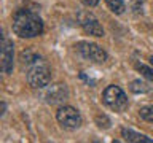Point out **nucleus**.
Here are the masks:
<instances>
[{"label": "nucleus", "instance_id": "nucleus-17", "mask_svg": "<svg viewBox=\"0 0 153 143\" xmlns=\"http://www.w3.org/2000/svg\"><path fill=\"white\" fill-rule=\"evenodd\" d=\"M5 108H7V105H5V102H2V116L5 114Z\"/></svg>", "mask_w": 153, "mask_h": 143}, {"label": "nucleus", "instance_id": "nucleus-5", "mask_svg": "<svg viewBox=\"0 0 153 143\" xmlns=\"http://www.w3.org/2000/svg\"><path fill=\"white\" fill-rule=\"evenodd\" d=\"M75 48H76V51L80 52L81 57H85L86 60L96 62V64H104L108 57L105 49H102L99 45L91 43V41H78L75 45Z\"/></svg>", "mask_w": 153, "mask_h": 143}, {"label": "nucleus", "instance_id": "nucleus-14", "mask_svg": "<svg viewBox=\"0 0 153 143\" xmlns=\"http://www.w3.org/2000/svg\"><path fill=\"white\" fill-rule=\"evenodd\" d=\"M37 59H40V56L33 54V52H30V51H24V52H21V62H22V64L30 65V64H33V62H35Z\"/></svg>", "mask_w": 153, "mask_h": 143}, {"label": "nucleus", "instance_id": "nucleus-8", "mask_svg": "<svg viewBox=\"0 0 153 143\" xmlns=\"http://www.w3.org/2000/svg\"><path fill=\"white\" fill-rule=\"evenodd\" d=\"M13 41L3 35L2 38V62H0V67H2L3 73L11 75L13 72V65H14V49H13Z\"/></svg>", "mask_w": 153, "mask_h": 143}, {"label": "nucleus", "instance_id": "nucleus-3", "mask_svg": "<svg viewBox=\"0 0 153 143\" xmlns=\"http://www.w3.org/2000/svg\"><path fill=\"white\" fill-rule=\"evenodd\" d=\"M102 102L105 103V107H108L110 110L117 113H123L128 110V95L124 94V91L117 84H110L104 89L102 92Z\"/></svg>", "mask_w": 153, "mask_h": 143}, {"label": "nucleus", "instance_id": "nucleus-10", "mask_svg": "<svg viewBox=\"0 0 153 143\" xmlns=\"http://www.w3.org/2000/svg\"><path fill=\"white\" fill-rule=\"evenodd\" d=\"M129 89H131V92H134V94H145V92H150L152 91V86H148L145 81H142V80H134V81H131V84H129Z\"/></svg>", "mask_w": 153, "mask_h": 143}, {"label": "nucleus", "instance_id": "nucleus-16", "mask_svg": "<svg viewBox=\"0 0 153 143\" xmlns=\"http://www.w3.org/2000/svg\"><path fill=\"white\" fill-rule=\"evenodd\" d=\"M83 2V5H86V7H96V5L99 3V0H81Z\"/></svg>", "mask_w": 153, "mask_h": 143}, {"label": "nucleus", "instance_id": "nucleus-13", "mask_svg": "<svg viewBox=\"0 0 153 143\" xmlns=\"http://www.w3.org/2000/svg\"><path fill=\"white\" fill-rule=\"evenodd\" d=\"M139 116H140L143 121L153 122V105H147V107H142L139 110Z\"/></svg>", "mask_w": 153, "mask_h": 143}, {"label": "nucleus", "instance_id": "nucleus-15", "mask_svg": "<svg viewBox=\"0 0 153 143\" xmlns=\"http://www.w3.org/2000/svg\"><path fill=\"white\" fill-rule=\"evenodd\" d=\"M96 122L100 129H108L110 127V119L105 116V114H97L96 116Z\"/></svg>", "mask_w": 153, "mask_h": 143}, {"label": "nucleus", "instance_id": "nucleus-2", "mask_svg": "<svg viewBox=\"0 0 153 143\" xmlns=\"http://www.w3.org/2000/svg\"><path fill=\"white\" fill-rule=\"evenodd\" d=\"M50 81H51V69L42 57L29 65L27 83L33 89H45L50 84Z\"/></svg>", "mask_w": 153, "mask_h": 143}, {"label": "nucleus", "instance_id": "nucleus-4", "mask_svg": "<svg viewBox=\"0 0 153 143\" xmlns=\"http://www.w3.org/2000/svg\"><path fill=\"white\" fill-rule=\"evenodd\" d=\"M56 119L57 122L61 124L64 129H69V130H75L81 126L83 119H81V114L76 108L69 107V105H64L56 111Z\"/></svg>", "mask_w": 153, "mask_h": 143}, {"label": "nucleus", "instance_id": "nucleus-11", "mask_svg": "<svg viewBox=\"0 0 153 143\" xmlns=\"http://www.w3.org/2000/svg\"><path fill=\"white\" fill-rule=\"evenodd\" d=\"M107 7L110 8V11L115 14H123L124 10H126V3L124 0H105Z\"/></svg>", "mask_w": 153, "mask_h": 143}, {"label": "nucleus", "instance_id": "nucleus-12", "mask_svg": "<svg viewBox=\"0 0 153 143\" xmlns=\"http://www.w3.org/2000/svg\"><path fill=\"white\" fill-rule=\"evenodd\" d=\"M134 67H136V70H137V72H140L143 78H147V80L153 81V69L147 67L145 64H140V62H136V64H134Z\"/></svg>", "mask_w": 153, "mask_h": 143}, {"label": "nucleus", "instance_id": "nucleus-7", "mask_svg": "<svg viewBox=\"0 0 153 143\" xmlns=\"http://www.w3.org/2000/svg\"><path fill=\"white\" fill-rule=\"evenodd\" d=\"M78 22L81 29L93 37H104V27L100 26V22L97 21V18L91 13H80L78 14Z\"/></svg>", "mask_w": 153, "mask_h": 143}, {"label": "nucleus", "instance_id": "nucleus-18", "mask_svg": "<svg viewBox=\"0 0 153 143\" xmlns=\"http://www.w3.org/2000/svg\"><path fill=\"white\" fill-rule=\"evenodd\" d=\"M150 64H152V67H153V56H150Z\"/></svg>", "mask_w": 153, "mask_h": 143}, {"label": "nucleus", "instance_id": "nucleus-1", "mask_svg": "<svg viewBox=\"0 0 153 143\" xmlns=\"http://www.w3.org/2000/svg\"><path fill=\"white\" fill-rule=\"evenodd\" d=\"M11 29L21 38H33L43 33V21L42 18L30 10H18L13 14Z\"/></svg>", "mask_w": 153, "mask_h": 143}, {"label": "nucleus", "instance_id": "nucleus-9", "mask_svg": "<svg viewBox=\"0 0 153 143\" xmlns=\"http://www.w3.org/2000/svg\"><path fill=\"white\" fill-rule=\"evenodd\" d=\"M121 135L124 137V140L132 142V143H153L152 138H148L147 135H143V133L134 132L132 129H126V127H123V129H121Z\"/></svg>", "mask_w": 153, "mask_h": 143}, {"label": "nucleus", "instance_id": "nucleus-6", "mask_svg": "<svg viewBox=\"0 0 153 143\" xmlns=\"http://www.w3.org/2000/svg\"><path fill=\"white\" fill-rule=\"evenodd\" d=\"M43 99L50 105H61L69 99V88L64 83H56V84H48L43 92Z\"/></svg>", "mask_w": 153, "mask_h": 143}]
</instances>
